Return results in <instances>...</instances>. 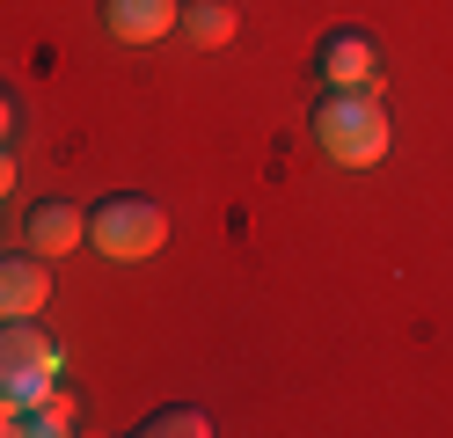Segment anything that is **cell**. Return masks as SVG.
Instances as JSON below:
<instances>
[{"instance_id": "obj_1", "label": "cell", "mask_w": 453, "mask_h": 438, "mask_svg": "<svg viewBox=\"0 0 453 438\" xmlns=\"http://www.w3.org/2000/svg\"><path fill=\"white\" fill-rule=\"evenodd\" d=\"M315 139L336 168H373L388 161V110L373 88H329L315 103Z\"/></svg>"}, {"instance_id": "obj_2", "label": "cell", "mask_w": 453, "mask_h": 438, "mask_svg": "<svg viewBox=\"0 0 453 438\" xmlns=\"http://www.w3.org/2000/svg\"><path fill=\"white\" fill-rule=\"evenodd\" d=\"M59 373H66V350H59V336H51L37 314L0 321V395L37 402L44 388H59Z\"/></svg>"}, {"instance_id": "obj_3", "label": "cell", "mask_w": 453, "mask_h": 438, "mask_svg": "<svg viewBox=\"0 0 453 438\" xmlns=\"http://www.w3.org/2000/svg\"><path fill=\"white\" fill-rule=\"evenodd\" d=\"M88 242L110 263H139V256H154L168 242V212L154 197H103L88 212Z\"/></svg>"}, {"instance_id": "obj_4", "label": "cell", "mask_w": 453, "mask_h": 438, "mask_svg": "<svg viewBox=\"0 0 453 438\" xmlns=\"http://www.w3.org/2000/svg\"><path fill=\"white\" fill-rule=\"evenodd\" d=\"M315 73H322L329 88H373V81H380V51H373L365 29H329Z\"/></svg>"}, {"instance_id": "obj_5", "label": "cell", "mask_w": 453, "mask_h": 438, "mask_svg": "<svg viewBox=\"0 0 453 438\" xmlns=\"http://www.w3.org/2000/svg\"><path fill=\"white\" fill-rule=\"evenodd\" d=\"M22 242L37 256H66V249L88 242V212L66 204V197H44V204H30V219H22Z\"/></svg>"}, {"instance_id": "obj_6", "label": "cell", "mask_w": 453, "mask_h": 438, "mask_svg": "<svg viewBox=\"0 0 453 438\" xmlns=\"http://www.w3.org/2000/svg\"><path fill=\"white\" fill-rule=\"evenodd\" d=\"M51 307V271H44V256H0V321H22V314H37Z\"/></svg>"}, {"instance_id": "obj_7", "label": "cell", "mask_w": 453, "mask_h": 438, "mask_svg": "<svg viewBox=\"0 0 453 438\" xmlns=\"http://www.w3.org/2000/svg\"><path fill=\"white\" fill-rule=\"evenodd\" d=\"M176 8L183 0H103V29L118 44H161L176 29Z\"/></svg>"}, {"instance_id": "obj_8", "label": "cell", "mask_w": 453, "mask_h": 438, "mask_svg": "<svg viewBox=\"0 0 453 438\" xmlns=\"http://www.w3.org/2000/svg\"><path fill=\"white\" fill-rule=\"evenodd\" d=\"M176 29H183L197 51H219V44H234L242 15L226 8V0H183V8H176Z\"/></svg>"}, {"instance_id": "obj_9", "label": "cell", "mask_w": 453, "mask_h": 438, "mask_svg": "<svg viewBox=\"0 0 453 438\" xmlns=\"http://www.w3.org/2000/svg\"><path fill=\"white\" fill-rule=\"evenodd\" d=\"M73 417H81L73 388H44L37 402H22V438H66Z\"/></svg>"}, {"instance_id": "obj_10", "label": "cell", "mask_w": 453, "mask_h": 438, "mask_svg": "<svg viewBox=\"0 0 453 438\" xmlns=\"http://www.w3.org/2000/svg\"><path fill=\"white\" fill-rule=\"evenodd\" d=\"M139 431H147V438H205L212 417H205V409H190V402H176V409H154Z\"/></svg>"}, {"instance_id": "obj_11", "label": "cell", "mask_w": 453, "mask_h": 438, "mask_svg": "<svg viewBox=\"0 0 453 438\" xmlns=\"http://www.w3.org/2000/svg\"><path fill=\"white\" fill-rule=\"evenodd\" d=\"M0 438H22V402L0 395Z\"/></svg>"}, {"instance_id": "obj_12", "label": "cell", "mask_w": 453, "mask_h": 438, "mask_svg": "<svg viewBox=\"0 0 453 438\" xmlns=\"http://www.w3.org/2000/svg\"><path fill=\"white\" fill-rule=\"evenodd\" d=\"M8 132H15V103H8V88H0V146H8Z\"/></svg>"}]
</instances>
